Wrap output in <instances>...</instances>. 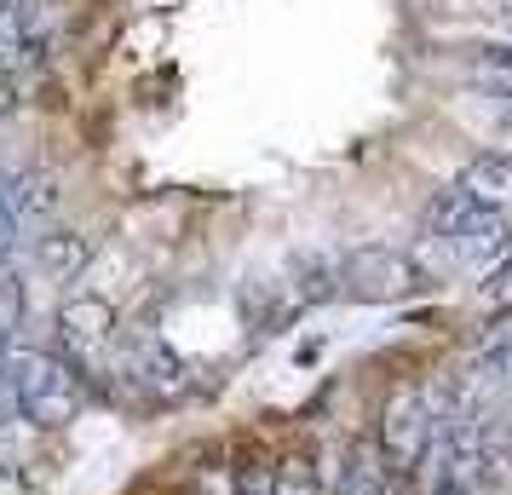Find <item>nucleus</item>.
I'll return each mask as SVG.
<instances>
[{"label": "nucleus", "mask_w": 512, "mask_h": 495, "mask_svg": "<svg viewBox=\"0 0 512 495\" xmlns=\"http://www.w3.org/2000/svg\"><path fill=\"white\" fill-rule=\"evenodd\" d=\"M271 472H277V495H328L323 467H317L311 455H288V461L271 467Z\"/></svg>", "instance_id": "f8f14e48"}, {"label": "nucleus", "mask_w": 512, "mask_h": 495, "mask_svg": "<svg viewBox=\"0 0 512 495\" xmlns=\"http://www.w3.org/2000/svg\"><path fill=\"white\" fill-rule=\"evenodd\" d=\"M340 283H346V294H357V300H397V294H409V288L420 283V271L403 260V254L369 248V254H351L346 260Z\"/></svg>", "instance_id": "20e7f679"}, {"label": "nucleus", "mask_w": 512, "mask_h": 495, "mask_svg": "<svg viewBox=\"0 0 512 495\" xmlns=\"http://www.w3.org/2000/svg\"><path fill=\"white\" fill-rule=\"evenodd\" d=\"M58 334H64V346L81 363H98V357L110 352V334H116V306L98 300V294H75L58 311Z\"/></svg>", "instance_id": "39448f33"}, {"label": "nucleus", "mask_w": 512, "mask_h": 495, "mask_svg": "<svg viewBox=\"0 0 512 495\" xmlns=\"http://www.w3.org/2000/svg\"><path fill=\"white\" fill-rule=\"evenodd\" d=\"M133 380H139L150 398H179V392H185V363L167 352V346L150 340L144 352H133Z\"/></svg>", "instance_id": "9b49d317"}, {"label": "nucleus", "mask_w": 512, "mask_h": 495, "mask_svg": "<svg viewBox=\"0 0 512 495\" xmlns=\"http://www.w3.org/2000/svg\"><path fill=\"white\" fill-rule=\"evenodd\" d=\"M501 6H507V12H512V0H501Z\"/></svg>", "instance_id": "dca6fc26"}, {"label": "nucleus", "mask_w": 512, "mask_h": 495, "mask_svg": "<svg viewBox=\"0 0 512 495\" xmlns=\"http://www.w3.org/2000/svg\"><path fill=\"white\" fill-rule=\"evenodd\" d=\"M18 98H24V81L0 75V116H12V110H18Z\"/></svg>", "instance_id": "4468645a"}, {"label": "nucleus", "mask_w": 512, "mask_h": 495, "mask_svg": "<svg viewBox=\"0 0 512 495\" xmlns=\"http://www.w3.org/2000/svg\"><path fill=\"white\" fill-rule=\"evenodd\" d=\"M6 35H24V29H12V24H6V18H0V41H6Z\"/></svg>", "instance_id": "2eb2a0df"}, {"label": "nucleus", "mask_w": 512, "mask_h": 495, "mask_svg": "<svg viewBox=\"0 0 512 495\" xmlns=\"http://www.w3.org/2000/svg\"><path fill=\"white\" fill-rule=\"evenodd\" d=\"M426 236L438 242L443 260L466 265V271H489L501 254H512V219L507 213H495V208L466 202L455 185L426 208Z\"/></svg>", "instance_id": "f03ea898"}, {"label": "nucleus", "mask_w": 512, "mask_h": 495, "mask_svg": "<svg viewBox=\"0 0 512 495\" xmlns=\"http://www.w3.org/2000/svg\"><path fill=\"white\" fill-rule=\"evenodd\" d=\"M87 260H93V242L81 231H47L35 242V265L47 271L52 283H75L87 271Z\"/></svg>", "instance_id": "1a4fd4ad"}, {"label": "nucleus", "mask_w": 512, "mask_h": 495, "mask_svg": "<svg viewBox=\"0 0 512 495\" xmlns=\"http://www.w3.org/2000/svg\"><path fill=\"white\" fill-rule=\"evenodd\" d=\"M449 421V398L432 392V386H397L386 398V415H380V455L392 461V472H409L426 461V449L438 438V426Z\"/></svg>", "instance_id": "7ed1b4c3"}, {"label": "nucleus", "mask_w": 512, "mask_h": 495, "mask_svg": "<svg viewBox=\"0 0 512 495\" xmlns=\"http://www.w3.org/2000/svg\"><path fill=\"white\" fill-rule=\"evenodd\" d=\"M472 386L512 392V311H507V317H495L489 334L478 340V357H472Z\"/></svg>", "instance_id": "6e6552de"}, {"label": "nucleus", "mask_w": 512, "mask_h": 495, "mask_svg": "<svg viewBox=\"0 0 512 495\" xmlns=\"http://www.w3.org/2000/svg\"><path fill=\"white\" fill-rule=\"evenodd\" d=\"M6 202H12L18 231H24V225H47L64 196H58V179L52 173H24V179H6Z\"/></svg>", "instance_id": "9d476101"}, {"label": "nucleus", "mask_w": 512, "mask_h": 495, "mask_svg": "<svg viewBox=\"0 0 512 495\" xmlns=\"http://www.w3.org/2000/svg\"><path fill=\"white\" fill-rule=\"evenodd\" d=\"M236 495H277V472L259 467V461L254 467H242L236 472Z\"/></svg>", "instance_id": "ddd939ff"}, {"label": "nucleus", "mask_w": 512, "mask_h": 495, "mask_svg": "<svg viewBox=\"0 0 512 495\" xmlns=\"http://www.w3.org/2000/svg\"><path fill=\"white\" fill-rule=\"evenodd\" d=\"M455 190H461L466 202H478V208L507 213L512 208V156H478V162H466Z\"/></svg>", "instance_id": "0eeeda50"}, {"label": "nucleus", "mask_w": 512, "mask_h": 495, "mask_svg": "<svg viewBox=\"0 0 512 495\" xmlns=\"http://www.w3.org/2000/svg\"><path fill=\"white\" fill-rule=\"evenodd\" d=\"M392 461L380 455V444H351L346 461L328 478V495H392Z\"/></svg>", "instance_id": "423d86ee"}, {"label": "nucleus", "mask_w": 512, "mask_h": 495, "mask_svg": "<svg viewBox=\"0 0 512 495\" xmlns=\"http://www.w3.org/2000/svg\"><path fill=\"white\" fill-rule=\"evenodd\" d=\"M0 380H6V398L24 415L29 426H70L81 415V375H75L64 357L35 352V346H6L0 357Z\"/></svg>", "instance_id": "f257e3e1"}]
</instances>
